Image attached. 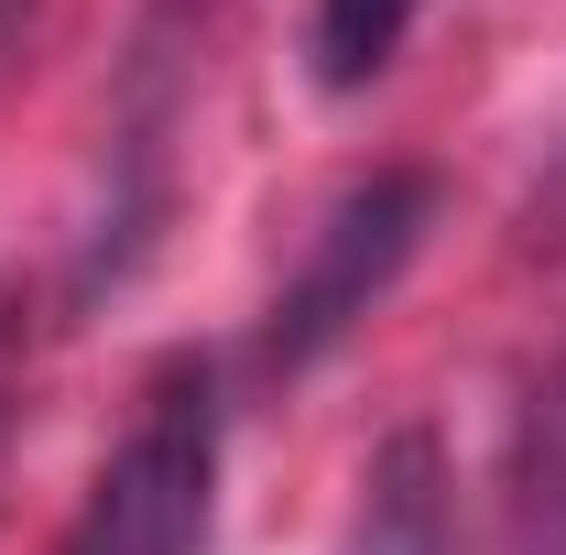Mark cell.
<instances>
[{"label": "cell", "mask_w": 566, "mask_h": 555, "mask_svg": "<svg viewBox=\"0 0 566 555\" xmlns=\"http://www.w3.org/2000/svg\"><path fill=\"white\" fill-rule=\"evenodd\" d=\"M218 534V370L164 359L55 555H208Z\"/></svg>", "instance_id": "6da1fadb"}, {"label": "cell", "mask_w": 566, "mask_h": 555, "mask_svg": "<svg viewBox=\"0 0 566 555\" xmlns=\"http://www.w3.org/2000/svg\"><path fill=\"white\" fill-rule=\"evenodd\" d=\"M436 208H447V186H436L424 164H370L359 186H338L327 218H316V240H305V262H294L283 294L262 305V370H273V381L316 370V359L403 283V262L424 251Z\"/></svg>", "instance_id": "7a4b0ae2"}, {"label": "cell", "mask_w": 566, "mask_h": 555, "mask_svg": "<svg viewBox=\"0 0 566 555\" xmlns=\"http://www.w3.org/2000/svg\"><path fill=\"white\" fill-rule=\"evenodd\" d=\"M338 555H458V501H447V458H436V436L403 425V436L359 469V501H349Z\"/></svg>", "instance_id": "3957f363"}, {"label": "cell", "mask_w": 566, "mask_h": 555, "mask_svg": "<svg viewBox=\"0 0 566 555\" xmlns=\"http://www.w3.org/2000/svg\"><path fill=\"white\" fill-rule=\"evenodd\" d=\"M512 512H523V555H566V348L534 370V392H523Z\"/></svg>", "instance_id": "277c9868"}, {"label": "cell", "mask_w": 566, "mask_h": 555, "mask_svg": "<svg viewBox=\"0 0 566 555\" xmlns=\"http://www.w3.org/2000/svg\"><path fill=\"white\" fill-rule=\"evenodd\" d=\"M424 0H316V22H305V55H316V87H370V76L403 55V33H415Z\"/></svg>", "instance_id": "5b68a950"}, {"label": "cell", "mask_w": 566, "mask_h": 555, "mask_svg": "<svg viewBox=\"0 0 566 555\" xmlns=\"http://www.w3.org/2000/svg\"><path fill=\"white\" fill-rule=\"evenodd\" d=\"M0 425H11V305H0Z\"/></svg>", "instance_id": "8992f818"}]
</instances>
